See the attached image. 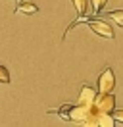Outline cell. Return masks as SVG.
Instances as JSON below:
<instances>
[{"mask_svg": "<svg viewBox=\"0 0 123 127\" xmlns=\"http://www.w3.org/2000/svg\"><path fill=\"white\" fill-rule=\"evenodd\" d=\"M106 4H108V0H91L92 14H102V10H104Z\"/></svg>", "mask_w": 123, "mask_h": 127, "instance_id": "ba28073f", "label": "cell"}, {"mask_svg": "<svg viewBox=\"0 0 123 127\" xmlns=\"http://www.w3.org/2000/svg\"><path fill=\"white\" fill-rule=\"evenodd\" d=\"M94 104H96V108H98L100 112L114 114V110H115V96L112 95V93H100V95L96 96Z\"/></svg>", "mask_w": 123, "mask_h": 127, "instance_id": "7a4b0ae2", "label": "cell"}, {"mask_svg": "<svg viewBox=\"0 0 123 127\" xmlns=\"http://www.w3.org/2000/svg\"><path fill=\"white\" fill-rule=\"evenodd\" d=\"M115 89V75H114V69L112 67H106L102 69L98 77V91L100 93H112Z\"/></svg>", "mask_w": 123, "mask_h": 127, "instance_id": "6da1fadb", "label": "cell"}, {"mask_svg": "<svg viewBox=\"0 0 123 127\" xmlns=\"http://www.w3.org/2000/svg\"><path fill=\"white\" fill-rule=\"evenodd\" d=\"M10 81H12V77H10V71H8L4 65H0V83H6V85H8Z\"/></svg>", "mask_w": 123, "mask_h": 127, "instance_id": "9c48e42d", "label": "cell"}, {"mask_svg": "<svg viewBox=\"0 0 123 127\" xmlns=\"http://www.w3.org/2000/svg\"><path fill=\"white\" fill-rule=\"evenodd\" d=\"M108 17L117 23L119 27H123V10H112V12H108Z\"/></svg>", "mask_w": 123, "mask_h": 127, "instance_id": "52a82bcc", "label": "cell"}, {"mask_svg": "<svg viewBox=\"0 0 123 127\" xmlns=\"http://www.w3.org/2000/svg\"><path fill=\"white\" fill-rule=\"evenodd\" d=\"M71 2H73V6H75L79 16L81 17L87 16V10H89V2H91V0H71Z\"/></svg>", "mask_w": 123, "mask_h": 127, "instance_id": "8992f818", "label": "cell"}, {"mask_svg": "<svg viewBox=\"0 0 123 127\" xmlns=\"http://www.w3.org/2000/svg\"><path fill=\"white\" fill-rule=\"evenodd\" d=\"M96 91L92 87H89V85H83V89H81V93H79V98H77V104H85V106H91V104H94V100H96Z\"/></svg>", "mask_w": 123, "mask_h": 127, "instance_id": "277c9868", "label": "cell"}, {"mask_svg": "<svg viewBox=\"0 0 123 127\" xmlns=\"http://www.w3.org/2000/svg\"><path fill=\"white\" fill-rule=\"evenodd\" d=\"M15 12L25 14V16H33V14H37V12H38V6H37V4H31V2H19L17 8H15Z\"/></svg>", "mask_w": 123, "mask_h": 127, "instance_id": "5b68a950", "label": "cell"}, {"mask_svg": "<svg viewBox=\"0 0 123 127\" xmlns=\"http://www.w3.org/2000/svg\"><path fill=\"white\" fill-rule=\"evenodd\" d=\"M89 27H91V31H94L96 35L104 37V39H110V40H112L115 37L114 29L110 27L108 21H102V19H91V21H89Z\"/></svg>", "mask_w": 123, "mask_h": 127, "instance_id": "3957f363", "label": "cell"}, {"mask_svg": "<svg viewBox=\"0 0 123 127\" xmlns=\"http://www.w3.org/2000/svg\"><path fill=\"white\" fill-rule=\"evenodd\" d=\"M115 118V121L117 123H123V110H114V114H112Z\"/></svg>", "mask_w": 123, "mask_h": 127, "instance_id": "30bf717a", "label": "cell"}]
</instances>
